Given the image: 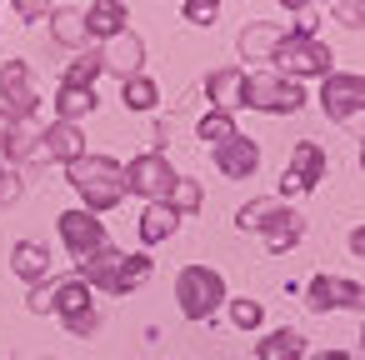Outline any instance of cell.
Returning a JSON list of instances; mask_svg holds the SVG:
<instances>
[{"instance_id": "obj_1", "label": "cell", "mask_w": 365, "mask_h": 360, "mask_svg": "<svg viewBox=\"0 0 365 360\" xmlns=\"http://www.w3.org/2000/svg\"><path fill=\"white\" fill-rule=\"evenodd\" d=\"M66 180L81 195V210H91V215H106V210H115L125 200V170L110 155H91L86 150L81 160L66 165Z\"/></svg>"}, {"instance_id": "obj_25", "label": "cell", "mask_w": 365, "mask_h": 360, "mask_svg": "<svg viewBox=\"0 0 365 360\" xmlns=\"http://www.w3.org/2000/svg\"><path fill=\"white\" fill-rule=\"evenodd\" d=\"M255 360H305V335L290 330V325H280V330H270V335L255 340Z\"/></svg>"}, {"instance_id": "obj_18", "label": "cell", "mask_w": 365, "mask_h": 360, "mask_svg": "<svg viewBox=\"0 0 365 360\" xmlns=\"http://www.w3.org/2000/svg\"><path fill=\"white\" fill-rule=\"evenodd\" d=\"M120 260H125V250H115V245H101V250H91L86 260H76V275H81L91 290H106V295H110Z\"/></svg>"}, {"instance_id": "obj_24", "label": "cell", "mask_w": 365, "mask_h": 360, "mask_svg": "<svg viewBox=\"0 0 365 360\" xmlns=\"http://www.w3.org/2000/svg\"><path fill=\"white\" fill-rule=\"evenodd\" d=\"M51 310H56L61 320H71V315H81V310H91V285H86L81 275H66V280H51Z\"/></svg>"}, {"instance_id": "obj_6", "label": "cell", "mask_w": 365, "mask_h": 360, "mask_svg": "<svg viewBox=\"0 0 365 360\" xmlns=\"http://www.w3.org/2000/svg\"><path fill=\"white\" fill-rule=\"evenodd\" d=\"M120 170H125V195H140L145 205H150V200H165V190H170V180H175L165 150H145V155H135V160L120 165Z\"/></svg>"}, {"instance_id": "obj_11", "label": "cell", "mask_w": 365, "mask_h": 360, "mask_svg": "<svg viewBox=\"0 0 365 360\" xmlns=\"http://www.w3.org/2000/svg\"><path fill=\"white\" fill-rule=\"evenodd\" d=\"M255 235L265 240V250H270V255H285V250H295V245H300V235H305V215H300L295 205L275 200V210L260 220V230H255Z\"/></svg>"}, {"instance_id": "obj_29", "label": "cell", "mask_w": 365, "mask_h": 360, "mask_svg": "<svg viewBox=\"0 0 365 360\" xmlns=\"http://www.w3.org/2000/svg\"><path fill=\"white\" fill-rule=\"evenodd\" d=\"M195 135L215 150V145H225V140H235L240 135V125H235V115H225V110H205L200 120H195Z\"/></svg>"}, {"instance_id": "obj_16", "label": "cell", "mask_w": 365, "mask_h": 360, "mask_svg": "<svg viewBox=\"0 0 365 360\" xmlns=\"http://www.w3.org/2000/svg\"><path fill=\"white\" fill-rule=\"evenodd\" d=\"M41 140H46V120L41 115H26L11 125V140L0 145V155H6L11 165H26V160H41Z\"/></svg>"}, {"instance_id": "obj_4", "label": "cell", "mask_w": 365, "mask_h": 360, "mask_svg": "<svg viewBox=\"0 0 365 360\" xmlns=\"http://www.w3.org/2000/svg\"><path fill=\"white\" fill-rule=\"evenodd\" d=\"M305 101H310V96H305L300 81H285V76H275V71H245V96H240L245 110H260V115H295Z\"/></svg>"}, {"instance_id": "obj_33", "label": "cell", "mask_w": 365, "mask_h": 360, "mask_svg": "<svg viewBox=\"0 0 365 360\" xmlns=\"http://www.w3.org/2000/svg\"><path fill=\"white\" fill-rule=\"evenodd\" d=\"M275 210V195H260V200H245L240 210H235V225L240 230H260V220Z\"/></svg>"}, {"instance_id": "obj_38", "label": "cell", "mask_w": 365, "mask_h": 360, "mask_svg": "<svg viewBox=\"0 0 365 360\" xmlns=\"http://www.w3.org/2000/svg\"><path fill=\"white\" fill-rule=\"evenodd\" d=\"M26 310H31V315H51V280L31 285V295H26Z\"/></svg>"}, {"instance_id": "obj_19", "label": "cell", "mask_w": 365, "mask_h": 360, "mask_svg": "<svg viewBox=\"0 0 365 360\" xmlns=\"http://www.w3.org/2000/svg\"><path fill=\"white\" fill-rule=\"evenodd\" d=\"M125 21H130L125 0H91V11H86V36H91V41H110V36L130 31Z\"/></svg>"}, {"instance_id": "obj_37", "label": "cell", "mask_w": 365, "mask_h": 360, "mask_svg": "<svg viewBox=\"0 0 365 360\" xmlns=\"http://www.w3.org/2000/svg\"><path fill=\"white\" fill-rule=\"evenodd\" d=\"M66 330H71V335H96V330H101V310L91 305V310L71 315V320H66Z\"/></svg>"}, {"instance_id": "obj_23", "label": "cell", "mask_w": 365, "mask_h": 360, "mask_svg": "<svg viewBox=\"0 0 365 360\" xmlns=\"http://www.w3.org/2000/svg\"><path fill=\"white\" fill-rule=\"evenodd\" d=\"M96 106H101V96H96V91L61 86V91H56V101H51V115H56V120H66V125H81L86 115H96Z\"/></svg>"}, {"instance_id": "obj_30", "label": "cell", "mask_w": 365, "mask_h": 360, "mask_svg": "<svg viewBox=\"0 0 365 360\" xmlns=\"http://www.w3.org/2000/svg\"><path fill=\"white\" fill-rule=\"evenodd\" d=\"M200 200H205V190H200V180H190V175H175L170 190H165V205H170L175 215H195Z\"/></svg>"}, {"instance_id": "obj_27", "label": "cell", "mask_w": 365, "mask_h": 360, "mask_svg": "<svg viewBox=\"0 0 365 360\" xmlns=\"http://www.w3.org/2000/svg\"><path fill=\"white\" fill-rule=\"evenodd\" d=\"M120 106L135 110V115H145V110L160 106V86L150 76H130V81H120Z\"/></svg>"}, {"instance_id": "obj_17", "label": "cell", "mask_w": 365, "mask_h": 360, "mask_svg": "<svg viewBox=\"0 0 365 360\" xmlns=\"http://www.w3.org/2000/svg\"><path fill=\"white\" fill-rule=\"evenodd\" d=\"M280 36L285 31L275 21H245L240 36H235V51H240V61H270L275 46H280Z\"/></svg>"}, {"instance_id": "obj_28", "label": "cell", "mask_w": 365, "mask_h": 360, "mask_svg": "<svg viewBox=\"0 0 365 360\" xmlns=\"http://www.w3.org/2000/svg\"><path fill=\"white\" fill-rule=\"evenodd\" d=\"M96 81H101L96 51H76V61H66V71H61V86H76V91H96Z\"/></svg>"}, {"instance_id": "obj_14", "label": "cell", "mask_w": 365, "mask_h": 360, "mask_svg": "<svg viewBox=\"0 0 365 360\" xmlns=\"http://www.w3.org/2000/svg\"><path fill=\"white\" fill-rule=\"evenodd\" d=\"M240 96H245V66H220V71L205 76V101H210V110L235 115V110H245Z\"/></svg>"}, {"instance_id": "obj_31", "label": "cell", "mask_w": 365, "mask_h": 360, "mask_svg": "<svg viewBox=\"0 0 365 360\" xmlns=\"http://www.w3.org/2000/svg\"><path fill=\"white\" fill-rule=\"evenodd\" d=\"M225 305H230L235 330H260V325H265V305H260V300H250V295H245V300H225Z\"/></svg>"}, {"instance_id": "obj_10", "label": "cell", "mask_w": 365, "mask_h": 360, "mask_svg": "<svg viewBox=\"0 0 365 360\" xmlns=\"http://www.w3.org/2000/svg\"><path fill=\"white\" fill-rule=\"evenodd\" d=\"M0 106H6L16 120L41 110V96L31 91V66L26 61H0Z\"/></svg>"}, {"instance_id": "obj_20", "label": "cell", "mask_w": 365, "mask_h": 360, "mask_svg": "<svg viewBox=\"0 0 365 360\" xmlns=\"http://www.w3.org/2000/svg\"><path fill=\"white\" fill-rule=\"evenodd\" d=\"M46 21H51V41H56L61 51H86V46H91V36H86V11L56 6Z\"/></svg>"}, {"instance_id": "obj_35", "label": "cell", "mask_w": 365, "mask_h": 360, "mask_svg": "<svg viewBox=\"0 0 365 360\" xmlns=\"http://www.w3.org/2000/svg\"><path fill=\"white\" fill-rule=\"evenodd\" d=\"M335 21L345 31H360L365 26V0H335Z\"/></svg>"}, {"instance_id": "obj_34", "label": "cell", "mask_w": 365, "mask_h": 360, "mask_svg": "<svg viewBox=\"0 0 365 360\" xmlns=\"http://www.w3.org/2000/svg\"><path fill=\"white\" fill-rule=\"evenodd\" d=\"M11 11H16V21H26V26H36V21H46L56 6L51 0H11Z\"/></svg>"}, {"instance_id": "obj_15", "label": "cell", "mask_w": 365, "mask_h": 360, "mask_svg": "<svg viewBox=\"0 0 365 360\" xmlns=\"http://www.w3.org/2000/svg\"><path fill=\"white\" fill-rule=\"evenodd\" d=\"M86 155V130L81 125H66V120H51L46 125V140H41V160H56V165H71Z\"/></svg>"}, {"instance_id": "obj_36", "label": "cell", "mask_w": 365, "mask_h": 360, "mask_svg": "<svg viewBox=\"0 0 365 360\" xmlns=\"http://www.w3.org/2000/svg\"><path fill=\"white\" fill-rule=\"evenodd\" d=\"M21 195H26L21 175H16L11 165H0V205H11V200H21Z\"/></svg>"}, {"instance_id": "obj_2", "label": "cell", "mask_w": 365, "mask_h": 360, "mask_svg": "<svg viewBox=\"0 0 365 360\" xmlns=\"http://www.w3.org/2000/svg\"><path fill=\"white\" fill-rule=\"evenodd\" d=\"M230 300V290H225V275L215 270V265H185L180 275H175V305H180V315L190 320V325H205V320H215V310Z\"/></svg>"}, {"instance_id": "obj_21", "label": "cell", "mask_w": 365, "mask_h": 360, "mask_svg": "<svg viewBox=\"0 0 365 360\" xmlns=\"http://www.w3.org/2000/svg\"><path fill=\"white\" fill-rule=\"evenodd\" d=\"M11 270H16L21 280L41 285V280H51V250H46L41 240H16V245H11Z\"/></svg>"}, {"instance_id": "obj_12", "label": "cell", "mask_w": 365, "mask_h": 360, "mask_svg": "<svg viewBox=\"0 0 365 360\" xmlns=\"http://www.w3.org/2000/svg\"><path fill=\"white\" fill-rule=\"evenodd\" d=\"M305 305L315 315H330V310H360V285L345 280V275H315L305 285Z\"/></svg>"}, {"instance_id": "obj_8", "label": "cell", "mask_w": 365, "mask_h": 360, "mask_svg": "<svg viewBox=\"0 0 365 360\" xmlns=\"http://www.w3.org/2000/svg\"><path fill=\"white\" fill-rule=\"evenodd\" d=\"M56 235H61V245H66L76 260H86L91 250L110 245V240H106V220H101V215H91V210H81V205L56 215Z\"/></svg>"}, {"instance_id": "obj_32", "label": "cell", "mask_w": 365, "mask_h": 360, "mask_svg": "<svg viewBox=\"0 0 365 360\" xmlns=\"http://www.w3.org/2000/svg\"><path fill=\"white\" fill-rule=\"evenodd\" d=\"M180 21H190V26H215L220 21V0H180Z\"/></svg>"}, {"instance_id": "obj_40", "label": "cell", "mask_w": 365, "mask_h": 360, "mask_svg": "<svg viewBox=\"0 0 365 360\" xmlns=\"http://www.w3.org/2000/svg\"><path fill=\"white\" fill-rule=\"evenodd\" d=\"M11 125H16V115H11L6 106H0V145H6V140H11Z\"/></svg>"}, {"instance_id": "obj_26", "label": "cell", "mask_w": 365, "mask_h": 360, "mask_svg": "<svg viewBox=\"0 0 365 360\" xmlns=\"http://www.w3.org/2000/svg\"><path fill=\"white\" fill-rule=\"evenodd\" d=\"M155 275V260L145 255V250H135V255H125L120 260V270H115V285H110V295H130V290H140L145 280Z\"/></svg>"}, {"instance_id": "obj_3", "label": "cell", "mask_w": 365, "mask_h": 360, "mask_svg": "<svg viewBox=\"0 0 365 360\" xmlns=\"http://www.w3.org/2000/svg\"><path fill=\"white\" fill-rule=\"evenodd\" d=\"M270 66H275V76H285V81H325V76L335 71V56H330V46H325L320 36H295V31H285L280 46H275V56H270Z\"/></svg>"}, {"instance_id": "obj_5", "label": "cell", "mask_w": 365, "mask_h": 360, "mask_svg": "<svg viewBox=\"0 0 365 360\" xmlns=\"http://www.w3.org/2000/svg\"><path fill=\"white\" fill-rule=\"evenodd\" d=\"M320 115L330 120V125H340V120H355L360 110H365V81L355 76V71H330L325 81H320Z\"/></svg>"}, {"instance_id": "obj_7", "label": "cell", "mask_w": 365, "mask_h": 360, "mask_svg": "<svg viewBox=\"0 0 365 360\" xmlns=\"http://www.w3.org/2000/svg\"><path fill=\"white\" fill-rule=\"evenodd\" d=\"M325 170H330L325 150H320L315 140H295V145H290V160H285V175H280V195H305V190H315V185L325 180Z\"/></svg>"}, {"instance_id": "obj_41", "label": "cell", "mask_w": 365, "mask_h": 360, "mask_svg": "<svg viewBox=\"0 0 365 360\" xmlns=\"http://www.w3.org/2000/svg\"><path fill=\"white\" fill-rule=\"evenodd\" d=\"M310 360H355L350 350H320V355H310Z\"/></svg>"}, {"instance_id": "obj_13", "label": "cell", "mask_w": 365, "mask_h": 360, "mask_svg": "<svg viewBox=\"0 0 365 360\" xmlns=\"http://www.w3.org/2000/svg\"><path fill=\"white\" fill-rule=\"evenodd\" d=\"M210 160H215V170H220L225 180H250V175L260 170V145H255L250 135H235V140L215 145Z\"/></svg>"}, {"instance_id": "obj_39", "label": "cell", "mask_w": 365, "mask_h": 360, "mask_svg": "<svg viewBox=\"0 0 365 360\" xmlns=\"http://www.w3.org/2000/svg\"><path fill=\"white\" fill-rule=\"evenodd\" d=\"M275 6H280V11H290V16H305L315 0H275Z\"/></svg>"}, {"instance_id": "obj_9", "label": "cell", "mask_w": 365, "mask_h": 360, "mask_svg": "<svg viewBox=\"0 0 365 360\" xmlns=\"http://www.w3.org/2000/svg\"><path fill=\"white\" fill-rule=\"evenodd\" d=\"M101 76H115V81H130V76H145V41L135 31H120L110 41H101Z\"/></svg>"}, {"instance_id": "obj_22", "label": "cell", "mask_w": 365, "mask_h": 360, "mask_svg": "<svg viewBox=\"0 0 365 360\" xmlns=\"http://www.w3.org/2000/svg\"><path fill=\"white\" fill-rule=\"evenodd\" d=\"M135 230H140V245H165V240L180 230V215H175L165 200H150V205L140 210V225H135Z\"/></svg>"}]
</instances>
